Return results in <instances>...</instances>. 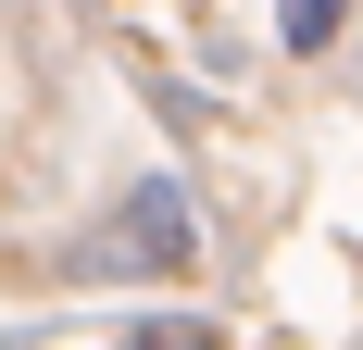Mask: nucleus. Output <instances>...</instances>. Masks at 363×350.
I'll list each match as a JSON object with an SVG mask.
<instances>
[{
    "mask_svg": "<svg viewBox=\"0 0 363 350\" xmlns=\"http://www.w3.org/2000/svg\"><path fill=\"white\" fill-rule=\"evenodd\" d=\"M338 26H351V0H276V38H289L301 63H313V50H326Z\"/></svg>",
    "mask_w": 363,
    "mask_h": 350,
    "instance_id": "obj_2",
    "label": "nucleus"
},
{
    "mask_svg": "<svg viewBox=\"0 0 363 350\" xmlns=\"http://www.w3.org/2000/svg\"><path fill=\"white\" fill-rule=\"evenodd\" d=\"M113 350H213V325H188V313H150V325H125Z\"/></svg>",
    "mask_w": 363,
    "mask_h": 350,
    "instance_id": "obj_3",
    "label": "nucleus"
},
{
    "mask_svg": "<svg viewBox=\"0 0 363 350\" xmlns=\"http://www.w3.org/2000/svg\"><path fill=\"white\" fill-rule=\"evenodd\" d=\"M113 263H125V276H188V263H201V225H188V188H176V175H138V188H125Z\"/></svg>",
    "mask_w": 363,
    "mask_h": 350,
    "instance_id": "obj_1",
    "label": "nucleus"
}]
</instances>
